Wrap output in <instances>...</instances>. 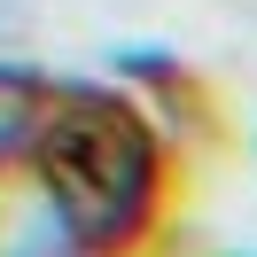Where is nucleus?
<instances>
[{
	"mask_svg": "<svg viewBox=\"0 0 257 257\" xmlns=\"http://www.w3.org/2000/svg\"><path fill=\"white\" fill-rule=\"evenodd\" d=\"M24 156L55 187L101 257H141L172 203V141L117 78H55L39 86V117Z\"/></svg>",
	"mask_w": 257,
	"mask_h": 257,
	"instance_id": "nucleus-1",
	"label": "nucleus"
},
{
	"mask_svg": "<svg viewBox=\"0 0 257 257\" xmlns=\"http://www.w3.org/2000/svg\"><path fill=\"white\" fill-rule=\"evenodd\" d=\"M0 257H101L24 148L0 164Z\"/></svg>",
	"mask_w": 257,
	"mask_h": 257,
	"instance_id": "nucleus-2",
	"label": "nucleus"
},
{
	"mask_svg": "<svg viewBox=\"0 0 257 257\" xmlns=\"http://www.w3.org/2000/svg\"><path fill=\"white\" fill-rule=\"evenodd\" d=\"M39 86H47V70H39V63H24V55H0V164H8L24 141H32Z\"/></svg>",
	"mask_w": 257,
	"mask_h": 257,
	"instance_id": "nucleus-3",
	"label": "nucleus"
},
{
	"mask_svg": "<svg viewBox=\"0 0 257 257\" xmlns=\"http://www.w3.org/2000/svg\"><path fill=\"white\" fill-rule=\"evenodd\" d=\"M24 24H32V0H0V55H16Z\"/></svg>",
	"mask_w": 257,
	"mask_h": 257,
	"instance_id": "nucleus-4",
	"label": "nucleus"
}]
</instances>
